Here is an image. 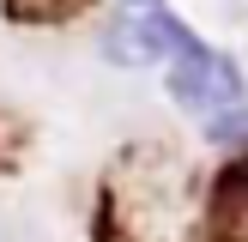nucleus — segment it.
I'll list each match as a JSON object with an SVG mask.
<instances>
[{
	"label": "nucleus",
	"mask_w": 248,
	"mask_h": 242,
	"mask_svg": "<svg viewBox=\"0 0 248 242\" xmlns=\"http://www.w3.org/2000/svg\"><path fill=\"white\" fill-rule=\"evenodd\" d=\"M182 24L164 12H115V24L103 30V55L115 67H145V60H164L170 48H182Z\"/></svg>",
	"instance_id": "obj_4"
},
{
	"label": "nucleus",
	"mask_w": 248,
	"mask_h": 242,
	"mask_svg": "<svg viewBox=\"0 0 248 242\" xmlns=\"http://www.w3.org/2000/svg\"><path fill=\"white\" fill-rule=\"evenodd\" d=\"M182 182V157L157 139H133L109 151V164L91 182V242H157L170 188Z\"/></svg>",
	"instance_id": "obj_1"
},
{
	"label": "nucleus",
	"mask_w": 248,
	"mask_h": 242,
	"mask_svg": "<svg viewBox=\"0 0 248 242\" xmlns=\"http://www.w3.org/2000/svg\"><path fill=\"white\" fill-rule=\"evenodd\" d=\"M212 139H248V103H230L224 115H212Z\"/></svg>",
	"instance_id": "obj_7"
},
{
	"label": "nucleus",
	"mask_w": 248,
	"mask_h": 242,
	"mask_svg": "<svg viewBox=\"0 0 248 242\" xmlns=\"http://www.w3.org/2000/svg\"><path fill=\"white\" fill-rule=\"evenodd\" d=\"M127 12H157V0H127Z\"/></svg>",
	"instance_id": "obj_8"
},
{
	"label": "nucleus",
	"mask_w": 248,
	"mask_h": 242,
	"mask_svg": "<svg viewBox=\"0 0 248 242\" xmlns=\"http://www.w3.org/2000/svg\"><path fill=\"white\" fill-rule=\"evenodd\" d=\"M176 242H248V151L218 157V169L206 176L200 212Z\"/></svg>",
	"instance_id": "obj_2"
},
{
	"label": "nucleus",
	"mask_w": 248,
	"mask_h": 242,
	"mask_svg": "<svg viewBox=\"0 0 248 242\" xmlns=\"http://www.w3.org/2000/svg\"><path fill=\"white\" fill-rule=\"evenodd\" d=\"M170 103L212 121L224 103H242V79H236V67H230L224 55L188 43V48H176V60H170Z\"/></svg>",
	"instance_id": "obj_3"
},
{
	"label": "nucleus",
	"mask_w": 248,
	"mask_h": 242,
	"mask_svg": "<svg viewBox=\"0 0 248 242\" xmlns=\"http://www.w3.org/2000/svg\"><path fill=\"white\" fill-rule=\"evenodd\" d=\"M36 151V121L24 109H6L0 103V176H18Z\"/></svg>",
	"instance_id": "obj_6"
},
{
	"label": "nucleus",
	"mask_w": 248,
	"mask_h": 242,
	"mask_svg": "<svg viewBox=\"0 0 248 242\" xmlns=\"http://www.w3.org/2000/svg\"><path fill=\"white\" fill-rule=\"evenodd\" d=\"M85 12H97V0H0V18L18 30H67Z\"/></svg>",
	"instance_id": "obj_5"
}]
</instances>
